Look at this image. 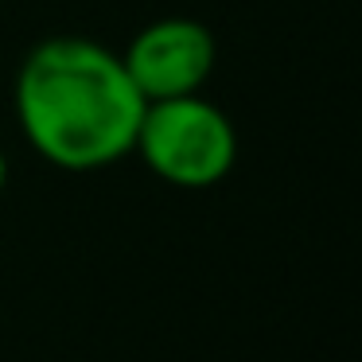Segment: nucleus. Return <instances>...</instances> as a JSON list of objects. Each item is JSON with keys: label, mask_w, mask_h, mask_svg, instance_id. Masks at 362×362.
Returning <instances> with one entry per match:
<instances>
[{"label": "nucleus", "mask_w": 362, "mask_h": 362, "mask_svg": "<svg viewBox=\"0 0 362 362\" xmlns=\"http://www.w3.org/2000/svg\"><path fill=\"white\" fill-rule=\"evenodd\" d=\"M4 183H8V156L0 148V191H4Z\"/></svg>", "instance_id": "obj_4"}, {"label": "nucleus", "mask_w": 362, "mask_h": 362, "mask_svg": "<svg viewBox=\"0 0 362 362\" xmlns=\"http://www.w3.org/2000/svg\"><path fill=\"white\" fill-rule=\"evenodd\" d=\"M16 121L28 144L63 172H102L133 156L144 98L121 51L90 35H51L16 71Z\"/></svg>", "instance_id": "obj_1"}, {"label": "nucleus", "mask_w": 362, "mask_h": 362, "mask_svg": "<svg viewBox=\"0 0 362 362\" xmlns=\"http://www.w3.org/2000/svg\"><path fill=\"white\" fill-rule=\"evenodd\" d=\"M121 63L144 102H168V98L203 94L218 63V43L203 20L164 16L144 24L129 40Z\"/></svg>", "instance_id": "obj_3"}, {"label": "nucleus", "mask_w": 362, "mask_h": 362, "mask_svg": "<svg viewBox=\"0 0 362 362\" xmlns=\"http://www.w3.org/2000/svg\"><path fill=\"white\" fill-rule=\"evenodd\" d=\"M133 152L148 164L156 180L183 191H203L234 172L238 129L203 94L148 102Z\"/></svg>", "instance_id": "obj_2"}]
</instances>
